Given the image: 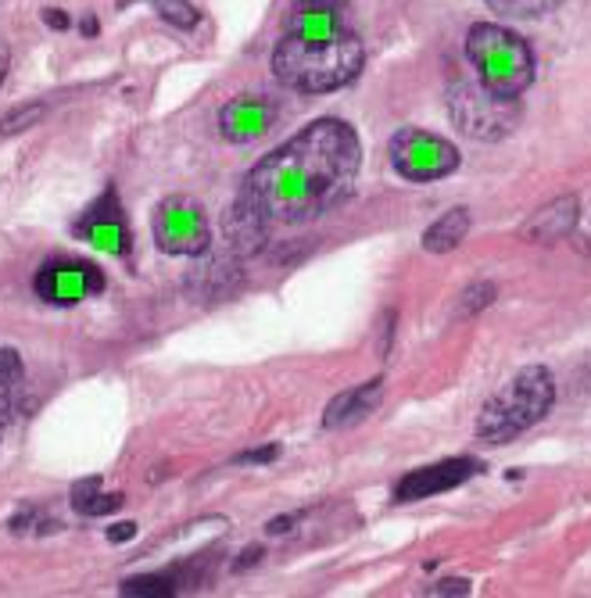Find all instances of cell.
Returning <instances> with one entry per match:
<instances>
[{"instance_id": "cell-1", "label": "cell", "mask_w": 591, "mask_h": 598, "mask_svg": "<svg viewBox=\"0 0 591 598\" xmlns=\"http://www.w3.org/2000/svg\"><path fill=\"white\" fill-rule=\"evenodd\" d=\"M359 169V133L341 119H319L248 172L240 201L269 226H301L344 205Z\"/></svg>"}, {"instance_id": "cell-2", "label": "cell", "mask_w": 591, "mask_h": 598, "mask_svg": "<svg viewBox=\"0 0 591 598\" xmlns=\"http://www.w3.org/2000/svg\"><path fill=\"white\" fill-rule=\"evenodd\" d=\"M362 61H366V51L352 29L326 36V40H305V36L287 33L273 51V76L298 94H330L359 76Z\"/></svg>"}, {"instance_id": "cell-3", "label": "cell", "mask_w": 591, "mask_h": 598, "mask_svg": "<svg viewBox=\"0 0 591 598\" xmlns=\"http://www.w3.org/2000/svg\"><path fill=\"white\" fill-rule=\"evenodd\" d=\"M556 402V380L545 366H523L502 391L488 398L477 416V437L484 445H506L516 434L545 419Z\"/></svg>"}, {"instance_id": "cell-4", "label": "cell", "mask_w": 591, "mask_h": 598, "mask_svg": "<svg viewBox=\"0 0 591 598\" xmlns=\"http://www.w3.org/2000/svg\"><path fill=\"white\" fill-rule=\"evenodd\" d=\"M466 58L473 61L477 79L506 97H520L534 83V54L523 36L506 26L480 22L466 33Z\"/></svg>"}, {"instance_id": "cell-5", "label": "cell", "mask_w": 591, "mask_h": 598, "mask_svg": "<svg viewBox=\"0 0 591 598\" xmlns=\"http://www.w3.org/2000/svg\"><path fill=\"white\" fill-rule=\"evenodd\" d=\"M445 101L455 129L470 140L498 144V140H506L520 126V101L498 94V90L484 86L480 79L477 83H455Z\"/></svg>"}, {"instance_id": "cell-6", "label": "cell", "mask_w": 591, "mask_h": 598, "mask_svg": "<svg viewBox=\"0 0 591 598\" xmlns=\"http://www.w3.org/2000/svg\"><path fill=\"white\" fill-rule=\"evenodd\" d=\"M391 165L398 176L412 183L445 180L459 169V151L427 129H398L391 137Z\"/></svg>"}, {"instance_id": "cell-7", "label": "cell", "mask_w": 591, "mask_h": 598, "mask_svg": "<svg viewBox=\"0 0 591 598\" xmlns=\"http://www.w3.org/2000/svg\"><path fill=\"white\" fill-rule=\"evenodd\" d=\"M155 244L165 255H201L212 244L205 208L194 197H165L155 212Z\"/></svg>"}, {"instance_id": "cell-8", "label": "cell", "mask_w": 591, "mask_h": 598, "mask_svg": "<svg viewBox=\"0 0 591 598\" xmlns=\"http://www.w3.org/2000/svg\"><path fill=\"white\" fill-rule=\"evenodd\" d=\"M276 115H280V108H276L273 97L262 94L233 97L223 112H219V129H223V137L230 144H251V140L266 137L269 129H273Z\"/></svg>"}, {"instance_id": "cell-9", "label": "cell", "mask_w": 591, "mask_h": 598, "mask_svg": "<svg viewBox=\"0 0 591 598\" xmlns=\"http://www.w3.org/2000/svg\"><path fill=\"white\" fill-rule=\"evenodd\" d=\"M473 473H480V466L473 459H448V462H437V466L412 470L394 487V502H420V498L441 495L448 487L466 484Z\"/></svg>"}, {"instance_id": "cell-10", "label": "cell", "mask_w": 591, "mask_h": 598, "mask_svg": "<svg viewBox=\"0 0 591 598\" xmlns=\"http://www.w3.org/2000/svg\"><path fill=\"white\" fill-rule=\"evenodd\" d=\"M104 287V276L94 265H43L36 276V294L54 305H76L86 294H97Z\"/></svg>"}, {"instance_id": "cell-11", "label": "cell", "mask_w": 591, "mask_h": 598, "mask_svg": "<svg viewBox=\"0 0 591 598\" xmlns=\"http://www.w3.org/2000/svg\"><path fill=\"white\" fill-rule=\"evenodd\" d=\"M380 394H384V380H369V384L355 387V391H344L337 394L334 402L326 405V416H323V427L326 430H344V427H355L369 412L380 405Z\"/></svg>"}, {"instance_id": "cell-12", "label": "cell", "mask_w": 591, "mask_h": 598, "mask_svg": "<svg viewBox=\"0 0 591 598\" xmlns=\"http://www.w3.org/2000/svg\"><path fill=\"white\" fill-rule=\"evenodd\" d=\"M79 233L94 240L97 248L112 251V255H126L129 240H126V223H122V212L115 205V194H108L97 208H90L83 223H79Z\"/></svg>"}, {"instance_id": "cell-13", "label": "cell", "mask_w": 591, "mask_h": 598, "mask_svg": "<svg viewBox=\"0 0 591 598\" xmlns=\"http://www.w3.org/2000/svg\"><path fill=\"white\" fill-rule=\"evenodd\" d=\"M577 197H556L552 205H545L541 212H534V219L523 226V237L538 240V244H552V240H563L566 233H574L577 226Z\"/></svg>"}, {"instance_id": "cell-14", "label": "cell", "mask_w": 591, "mask_h": 598, "mask_svg": "<svg viewBox=\"0 0 591 598\" xmlns=\"http://www.w3.org/2000/svg\"><path fill=\"white\" fill-rule=\"evenodd\" d=\"M344 8H294L287 33L305 36V40H326V36L344 33Z\"/></svg>"}, {"instance_id": "cell-15", "label": "cell", "mask_w": 591, "mask_h": 598, "mask_svg": "<svg viewBox=\"0 0 591 598\" xmlns=\"http://www.w3.org/2000/svg\"><path fill=\"white\" fill-rule=\"evenodd\" d=\"M466 233H470V212H466V208H452V212H445L423 233V248H427L430 255H448V251H455L463 244Z\"/></svg>"}, {"instance_id": "cell-16", "label": "cell", "mask_w": 591, "mask_h": 598, "mask_svg": "<svg viewBox=\"0 0 591 598\" xmlns=\"http://www.w3.org/2000/svg\"><path fill=\"white\" fill-rule=\"evenodd\" d=\"M72 505L83 516H108L122 505V495H101V480H83L72 487Z\"/></svg>"}, {"instance_id": "cell-17", "label": "cell", "mask_w": 591, "mask_h": 598, "mask_svg": "<svg viewBox=\"0 0 591 598\" xmlns=\"http://www.w3.org/2000/svg\"><path fill=\"white\" fill-rule=\"evenodd\" d=\"M43 115H47V104L43 101L18 104L8 115H0V137H15V133H26V129L40 126Z\"/></svg>"}, {"instance_id": "cell-18", "label": "cell", "mask_w": 591, "mask_h": 598, "mask_svg": "<svg viewBox=\"0 0 591 598\" xmlns=\"http://www.w3.org/2000/svg\"><path fill=\"white\" fill-rule=\"evenodd\" d=\"M498 15L509 18H534V15H549L552 8H559L563 0H488Z\"/></svg>"}, {"instance_id": "cell-19", "label": "cell", "mask_w": 591, "mask_h": 598, "mask_svg": "<svg viewBox=\"0 0 591 598\" xmlns=\"http://www.w3.org/2000/svg\"><path fill=\"white\" fill-rule=\"evenodd\" d=\"M155 8H158V18L176 29H194L197 18H201L190 0H155Z\"/></svg>"}, {"instance_id": "cell-20", "label": "cell", "mask_w": 591, "mask_h": 598, "mask_svg": "<svg viewBox=\"0 0 591 598\" xmlns=\"http://www.w3.org/2000/svg\"><path fill=\"white\" fill-rule=\"evenodd\" d=\"M122 595H133V598H158V595H169L172 584L165 577H129V581L119 584Z\"/></svg>"}, {"instance_id": "cell-21", "label": "cell", "mask_w": 591, "mask_h": 598, "mask_svg": "<svg viewBox=\"0 0 591 598\" xmlns=\"http://www.w3.org/2000/svg\"><path fill=\"white\" fill-rule=\"evenodd\" d=\"M491 301H495V283H470L463 291V298H459V316H473V312H480V308H488Z\"/></svg>"}, {"instance_id": "cell-22", "label": "cell", "mask_w": 591, "mask_h": 598, "mask_svg": "<svg viewBox=\"0 0 591 598\" xmlns=\"http://www.w3.org/2000/svg\"><path fill=\"white\" fill-rule=\"evenodd\" d=\"M423 595L437 598V595H470V581H463V577H448V581H437L430 584V588H423Z\"/></svg>"}, {"instance_id": "cell-23", "label": "cell", "mask_w": 591, "mask_h": 598, "mask_svg": "<svg viewBox=\"0 0 591 598\" xmlns=\"http://www.w3.org/2000/svg\"><path fill=\"white\" fill-rule=\"evenodd\" d=\"M15 402H18V387L0 380V430H4V423H8L11 412H15Z\"/></svg>"}, {"instance_id": "cell-24", "label": "cell", "mask_w": 591, "mask_h": 598, "mask_svg": "<svg viewBox=\"0 0 591 598\" xmlns=\"http://www.w3.org/2000/svg\"><path fill=\"white\" fill-rule=\"evenodd\" d=\"M276 455H280V448H276V445H266V448H255V452L237 455V462H248V466H262V462H273Z\"/></svg>"}, {"instance_id": "cell-25", "label": "cell", "mask_w": 591, "mask_h": 598, "mask_svg": "<svg viewBox=\"0 0 591 598\" xmlns=\"http://www.w3.org/2000/svg\"><path fill=\"white\" fill-rule=\"evenodd\" d=\"M129 538H137V523H115V527H108V541L112 545H122V541H129Z\"/></svg>"}, {"instance_id": "cell-26", "label": "cell", "mask_w": 591, "mask_h": 598, "mask_svg": "<svg viewBox=\"0 0 591 598\" xmlns=\"http://www.w3.org/2000/svg\"><path fill=\"white\" fill-rule=\"evenodd\" d=\"M43 22H47L51 29H58V33H65V29L72 26V18L65 15L61 8H47V11H43Z\"/></svg>"}, {"instance_id": "cell-27", "label": "cell", "mask_w": 591, "mask_h": 598, "mask_svg": "<svg viewBox=\"0 0 591 598\" xmlns=\"http://www.w3.org/2000/svg\"><path fill=\"white\" fill-rule=\"evenodd\" d=\"M348 0H294V8H344Z\"/></svg>"}, {"instance_id": "cell-28", "label": "cell", "mask_w": 591, "mask_h": 598, "mask_svg": "<svg viewBox=\"0 0 591 598\" xmlns=\"http://www.w3.org/2000/svg\"><path fill=\"white\" fill-rule=\"evenodd\" d=\"M291 523H294V516H280V520H269L266 523V534H287V530H291Z\"/></svg>"}, {"instance_id": "cell-29", "label": "cell", "mask_w": 591, "mask_h": 598, "mask_svg": "<svg viewBox=\"0 0 591 598\" xmlns=\"http://www.w3.org/2000/svg\"><path fill=\"white\" fill-rule=\"evenodd\" d=\"M8 65H11V51H8V43L0 40V83H4V76H8Z\"/></svg>"}, {"instance_id": "cell-30", "label": "cell", "mask_w": 591, "mask_h": 598, "mask_svg": "<svg viewBox=\"0 0 591 598\" xmlns=\"http://www.w3.org/2000/svg\"><path fill=\"white\" fill-rule=\"evenodd\" d=\"M258 556H262V548H248V552H244V559L237 563V570H244V566H255Z\"/></svg>"}, {"instance_id": "cell-31", "label": "cell", "mask_w": 591, "mask_h": 598, "mask_svg": "<svg viewBox=\"0 0 591 598\" xmlns=\"http://www.w3.org/2000/svg\"><path fill=\"white\" fill-rule=\"evenodd\" d=\"M83 33H86V36H94V33H97V18H86V22H83Z\"/></svg>"}]
</instances>
